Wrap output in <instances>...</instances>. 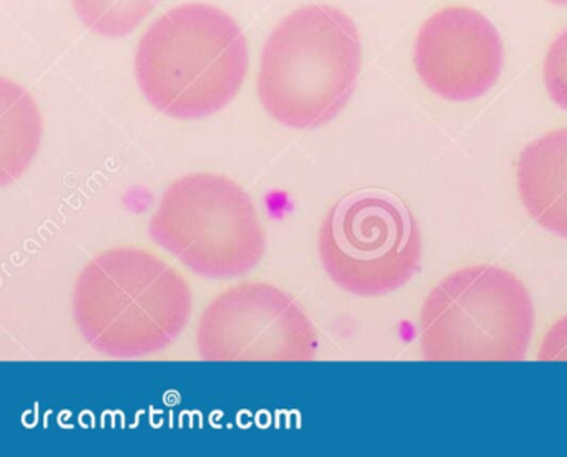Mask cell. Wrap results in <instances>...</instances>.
I'll list each match as a JSON object with an SVG mask.
<instances>
[{"mask_svg":"<svg viewBox=\"0 0 567 457\" xmlns=\"http://www.w3.org/2000/svg\"><path fill=\"white\" fill-rule=\"evenodd\" d=\"M75 323L99 353L138 360L171 346L194 308L190 284L147 248L115 247L85 264L72 294Z\"/></svg>","mask_w":567,"mask_h":457,"instance_id":"1","label":"cell"},{"mask_svg":"<svg viewBox=\"0 0 567 457\" xmlns=\"http://www.w3.org/2000/svg\"><path fill=\"white\" fill-rule=\"evenodd\" d=\"M247 72L248 45L240 25L207 4L178 6L162 15L135 55L142 94L178 121L210 117L227 107Z\"/></svg>","mask_w":567,"mask_h":457,"instance_id":"2","label":"cell"},{"mask_svg":"<svg viewBox=\"0 0 567 457\" xmlns=\"http://www.w3.org/2000/svg\"><path fill=\"white\" fill-rule=\"evenodd\" d=\"M361 42L354 22L331 6H305L268 38L258 97L271 118L317 128L338 117L357 89Z\"/></svg>","mask_w":567,"mask_h":457,"instance_id":"3","label":"cell"},{"mask_svg":"<svg viewBox=\"0 0 567 457\" xmlns=\"http://www.w3.org/2000/svg\"><path fill=\"white\" fill-rule=\"evenodd\" d=\"M533 331L529 291L494 264L453 271L421 308V354L427 361H520Z\"/></svg>","mask_w":567,"mask_h":457,"instance_id":"4","label":"cell"},{"mask_svg":"<svg viewBox=\"0 0 567 457\" xmlns=\"http://www.w3.org/2000/svg\"><path fill=\"white\" fill-rule=\"evenodd\" d=\"M148 231L188 270L212 280L250 273L267 248L250 195L231 178L210 172L168 185Z\"/></svg>","mask_w":567,"mask_h":457,"instance_id":"5","label":"cell"},{"mask_svg":"<svg viewBox=\"0 0 567 457\" xmlns=\"http://www.w3.org/2000/svg\"><path fill=\"white\" fill-rule=\"evenodd\" d=\"M324 271L357 297H384L421 267L423 241L416 218L396 194L360 188L341 197L324 217L318 238Z\"/></svg>","mask_w":567,"mask_h":457,"instance_id":"6","label":"cell"},{"mask_svg":"<svg viewBox=\"0 0 567 457\" xmlns=\"http://www.w3.org/2000/svg\"><path fill=\"white\" fill-rule=\"evenodd\" d=\"M197 350L205 361H311L318 334L285 291L247 281L228 288L205 308Z\"/></svg>","mask_w":567,"mask_h":457,"instance_id":"7","label":"cell"},{"mask_svg":"<svg viewBox=\"0 0 567 457\" xmlns=\"http://www.w3.org/2000/svg\"><path fill=\"white\" fill-rule=\"evenodd\" d=\"M414 69L437 97L471 102L499 81L504 48L489 19L470 8L441 9L417 32Z\"/></svg>","mask_w":567,"mask_h":457,"instance_id":"8","label":"cell"},{"mask_svg":"<svg viewBox=\"0 0 567 457\" xmlns=\"http://www.w3.org/2000/svg\"><path fill=\"white\" fill-rule=\"evenodd\" d=\"M516 181L527 215L567 240V128L547 132L520 150Z\"/></svg>","mask_w":567,"mask_h":457,"instance_id":"9","label":"cell"},{"mask_svg":"<svg viewBox=\"0 0 567 457\" xmlns=\"http://www.w3.org/2000/svg\"><path fill=\"white\" fill-rule=\"evenodd\" d=\"M85 28L104 38H124L155 11L161 0H72Z\"/></svg>","mask_w":567,"mask_h":457,"instance_id":"10","label":"cell"},{"mask_svg":"<svg viewBox=\"0 0 567 457\" xmlns=\"http://www.w3.org/2000/svg\"><path fill=\"white\" fill-rule=\"evenodd\" d=\"M543 77L550 101L567 112V29L550 44L544 61Z\"/></svg>","mask_w":567,"mask_h":457,"instance_id":"11","label":"cell"},{"mask_svg":"<svg viewBox=\"0 0 567 457\" xmlns=\"http://www.w3.org/2000/svg\"><path fill=\"white\" fill-rule=\"evenodd\" d=\"M539 361H567V314L559 318L540 341Z\"/></svg>","mask_w":567,"mask_h":457,"instance_id":"12","label":"cell"},{"mask_svg":"<svg viewBox=\"0 0 567 457\" xmlns=\"http://www.w3.org/2000/svg\"><path fill=\"white\" fill-rule=\"evenodd\" d=\"M553 4L563 6V8H567V0H549Z\"/></svg>","mask_w":567,"mask_h":457,"instance_id":"13","label":"cell"}]
</instances>
